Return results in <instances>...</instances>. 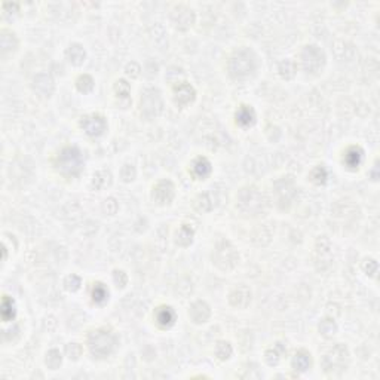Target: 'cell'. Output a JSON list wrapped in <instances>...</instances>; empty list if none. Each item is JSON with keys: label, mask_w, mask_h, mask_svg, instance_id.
I'll list each match as a JSON object with an SVG mask.
<instances>
[{"label": "cell", "mask_w": 380, "mask_h": 380, "mask_svg": "<svg viewBox=\"0 0 380 380\" xmlns=\"http://www.w3.org/2000/svg\"><path fill=\"white\" fill-rule=\"evenodd\" d=\"M14 316H15V303L12 299L5 296L3 301H2V318H3V321L8 323L14 318Z\"/></svg>", "instance_id": "cell-15"}, {"label": "cell", "mask_w": 380, "mask_h": 380, "mask_svg": "<svg viewBox=\"0 0 380 380\" xmlns=\"http://www.w3.org/2000/svg\"><path fill=\"white\" fill-rule=\"evenodd\" d=\"M116 92H117V97L126 98V97L130 95V85L126 83L125 81H119L116 83Z\"/></svg>", "instance_id": "cell-24"}, {"label": "cell", "mask_w": 380, "mask_h": 380, "mask_svg": "<svg viewBox=\"0 0 380 380\" xmlns=\"http://www.w3.org/2000/svg\"><path fill=\"white\" fill-rule=\"evenodd\" d=\"M193 172H195V175H198L201 178L207 177L211 172V163L208 162V159H205V158L196 159L193 163Z\"/></svg>", "instance_id": "cell-16"}, {"label": "cell", "mask_w": 380, "mask_h": 380, "mask_svg": "<svg viewBox=\"0 0 380 380\" xmlns=\"http://www.w3.org/2000/svg\"><path fill=\"white\" fill-rule=\"evenodd\" d=\"M216 353L220 359H226L232 355V346L226 342H220L216 348Z\"/></svg>", "instance_id": "cell-22"}, {"label": "cell", "mask_w": 380, "mask_h": 380, "mask_svg": "<svg viewBox=\"0 0 380 380\" xmlns=\"http://www.w3.org/2000/svg\"><path fill=\"white\" fill-rule=\"evenodd\" d=\"M174 196V186L171 181H161L158 183V186L155 187L153 192V198L159 202V204H168Z\"/></svg>", "instance_id": "cell-6"}, {"label": "cell", "mask_w": 380, "mask_h": 380, "mask_svg": "<svg viewBox=\"0 0 380 380\" xmlns=\"http://www.w3.org/2000/svg\"><path fill=\"white\" fill-rule=\"evenodd\" d=\"M256 113L249 106H241L239 110L236 111V122L242 126H248L254 122Z\"/></svg>", "instance_id": "cell-12"}, {"label": "cell", "mask_w": 380, "mask_h": 380, "mask_svg": "<svg viewBox=\"0 0 380 380\" xmlns=\"http://www.w3.org/2000/svg\"><path fill=\"white\" fill-rule=\"evenodd\" d=\"M315 58H324L323 51H320L316 46H306V49L301 54L303 66H304L306 70L315 72V70H318L321 67L323 59H315Z\"/></svg>", "instance_id": "cell-5"}, {"label": "cell", "mask_w": 380, "mask_h": 380, "mask_svg": "<svg viewBox=\"0 0 380 380\" xmlns=\"http://www.w3.org/2000/svg\"><path fill=\"white\" fill-rule=\"evenodd\" d=\"M34 89L39 91L42 95H49L54 89V81L49 75H39L34 79Z\"/></svg>", "instance_id": "cell-10"}, {"label": "cell", "mask_w": 380, "mask_h": 380, "mask_svg": "<svg viewBox=\"0 0 380 380\" xmlns=\"http://www.w3.org/2000/svg\"><path fill=\"white\" fill-rule=\"evenodd\" d=\"M94 88V81L91 76L88 75H83L78 79V89L82 91V92H89L91 89Z\"/></svg>", "instance_id": "cell-20"}, {"label": "cell", "mask_w": 380, "mask_h": 380, "mask_svg": "<svg viewBox=\"0 0 380 380\" xmlns=\"http://www.w3.org/2000/svg\"><path fill=\"white\" fill-rule=\"evenodd\" d=\"M192 238H193V230L186 224L177 233V242L180 245H189L190 242H192Z\"/></svg>", "instance_id": "cell-18"}, {"label": "cell", "mask_w": 380, "mask_h": 380, "mask_svg": "<svg viewBox=\"0 0 380 380\" xmlns=\"http://www.w3.org/2000/svg\"><path fill=\"white\" fill-rule=\"evenodd\" d=\"M58 169L66 175H78L83 168V156L82 152L76 147L62 149L56 159Z\"/></svg>", "instance_id": "cell-1"}, {"label": "cell", "mask_w": 380, "mask_h": 380, "mask_svg": "<svg viewBox=\"0 0 380 380\" xmlns=\"http://www.w3.org/2000/svg\"><path fill=\"white\" fill-rule=\"evenodd\" d=\"M156 321L162 327H171L175 321V312L171 307H161L156 312Z\"/></svg>", "instance_id": "cell-13"}, {"label": "cell", "mask_w": 380, "mask_h": 380, "mask_svg": "<svg viewBox=\"0 0 380 380\" xmlns=\"http://www.w3.org/2000/svg\"><path fill=\"white\" fill-rule=\"evenodd\" d=\"M66 285H67V290H72V291H76L79 287H81V279L76 276V275H72L66 279Z\"/></svg>", "instance_id": "cell-26"}, {"label": "cell", "mask_w": 380, "mask_h": 380, "mask_svg": "<svg viewBox=\"0 0 380 380\" xmlns=\"http://www.w3.org/2000/svg\"><path fill=\"white\" fill-rule=\"evenodd\" d=\"M109 291L103 284H95V287L92 288V299L97 303H104L107 300Z\"/></svg>", "instance_id": "cell-19"}, {"label": "cell", "mask_w": 380, "mask_h": 380, "mask_svg": "<svg viewBox=\"0 0 380 380\" xmlns=\"http://www.w3.org/2000/svg\"><path fill=\"white\" fill-rule=\"evenodd\" d=\"M81 125L85 130V133L91 137H98V136L104 134V131L107 130V122L100 114H89V116L82 117Z\"/></svg>", "instance_id": "cell-4"}, {"label": "cell", "mask_w": 380, "mask_h": 380, "mask_svg": "<svg viewBox=\"0 0 380 380\" xmlns=\"http://www.w3.org/2000/svg\"><path fill=\"white\" fill-rule=\"evenodd\" d=\"M254 69V58L248 51H239L230 61V70L235 76H246Z\"/></svg>", "instance_id": "cell-3"}, {"label": "cell", "mask_w": 380, "mask_h": 380, "mask_svg": "<svg viewBox=\"0 0 380 380\" xmlns=\"http://www.w3.org/2000/svg\"><path fill=\"white\" fill-rule=\"evenodd\" d=\"M174 94H175V101L180 104H187L195 98V89L187 82H181V83L175 85Z\"/></svg>", "instance_id": "cell-7"}, {"label": "cell", "mask_w": 380, "mask_h": 380, "mask_svg": "<svg viewBox=\"0 0 380 380\" xmlns=\"http://www.w3.org/2000/svg\"><path fill=\"white\" fill-rule=\"evenodd\" d=\"M312 178H313L315 183L323 184V183H326V180H327V171H326L324 168H316V169L312 172Z\"/></svg>", "instance_id": "cell-25"}, {"label": "cell", "mask_w": 380, "mask_h": 380, "mask_svg": "<svg viewBox=\"0 0 380 380\" xmlns=\"http://www.w3.org/2000/svg\"><path fill=\"white\" fill-rule=\"evenodd\" d=\"M293 365L299 371H306L309 368V365H310V355L306 351L297 352L294 359H293Z\"/></svg>", "instance_id": "cell-14"}, {"label": "cell", "mask_w": 380, "mask_h": 380, "mask_svg": "<svg viewBox=\"0 0 380 380\" xmlns=\"http://www.w3.org/2000/svg\"><path fill=\"white\" fill-rule=\"evenodd\" d=\"M67 55H69V58H70V61L73 62V64L79 66L85 59V49L81 45H72L70 49L67 51Z\"/></svg>", "instance_id": "cell-17"}, {"label": "cell", "mask_w": 380, "mask_h": 380, "mask_svg": "<svg viewBox=\"0 0 380 380\" xmlns=\"http://www.w3.org/2000/svg\"><path fill=\"white\" fill-rule=\"evenodd\" d=\"M61 364V353L55 349H52L46 356V365L52 370H55Z\"/></svg>", "instance_id": "cell-21"}, {"label": "cell", "mask_w": 380, "mask_h": 380, "mask_svg": "<svg viewBox=\"0 0 380 380\" xmlns=\"http://www.w3.org/2000/svg\"><path fill=\"white\" fill-rule=\"evenodd\" d=\"M362 150L359 147H349L345 153L343 162L349 166V168H358L359 163L362 162Z\"/></svg>", "instance_id": "cell-9"}, {"label": "cell", "mask_w": 380, "mask_h": 380, "mask_svg": "<svg viewBox=\"0 0 380 380\" xmlns=\"http://www.w3.org/2000/svg\"><path fill=\"white\" fill-rule=\"evenodd\" d=\"M89 349L91 352L98 356V358H104L107 355L111 353V351L116 346V337L107 331V330H97L94 333L89 334Z\"/></svg>", "instance_id": "cell-2"}, {"label": "cell", "mask_w": 380, "mask_h": 380, "mask_svg": "<svg viewBox=\"0 0 380 380\" xmlns=\"http://www.w3.org/2000/svg\"><path fill=\"white\" fill-rule=\"evenodd\" d=\"M210 307L205 301H196L189 312L195 323H205L210 318Z\"/></svg>", "instance_id": "cell-8"}, {"label": "cell", "mask_w": 380, "mask_h": 380, "mask_svg": "<svg viewBox=\"0 0 380 380\" xmlns=\"http://www.w3.org/2000/svg\"><path fill=\"white\" fill-rule=\"evenodd\" d=\"M153 106H158L161 107V97H159V92L155 91V89H149L144 97L141 98V107H143V111L147 114L149 113V109H153Z\"/></svg>", "instance_id": "cell-11"}, {"label": "cell", "mask_w": 380, "mask_h": 380, "mask_svg": "<svg viewBox=\"0 0 380 380\" xmlns=\"http://www.w3.org/2000/svg\"><path fill=\"white\" fill-rule=\"evenodd\" d=\"M336 330H337V327H336V324L331 321V320H324L323 323H321V326H320V331L324 334V336H331V334H334L336 333Z\"/></svg>", "instance_id": "cell-23"}]
</instances>
